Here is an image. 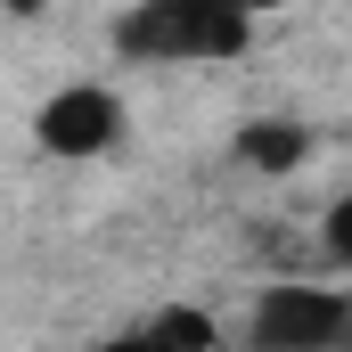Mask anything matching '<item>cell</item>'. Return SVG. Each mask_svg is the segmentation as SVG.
<instances>
[{"mask_svg":"<svg viewBox=\"0 0 352 352\" xmlns=\"http://www.w3.org/2000/svg\"><path fill=\"white\" fill-rule=\"evenodd\" d=\"M238 156H246L254 173H295V164L311 156V131H303V123H287V115H263V123H246V131H238Z\"/></svg>","mask_w":352,"mask_h":352,"instance_id":"cell-4","label":"cell"},{"mask_svg":"<svg viewBox=\"0 0 352 352\" xmlns=\"http://www.w3.org/2000/svg\"><path fill=\"white\" fill-rule=\"evenodd\" d=\"M246 8H254V16H270V8H303V0H246Z\"/></svg>","mask_w":352,"mask_h":352,"instance_id":"cell-7","label":"cell"},{"mask_svg":"<svg viewBox=\"0 0 352 352\" xmlns=\"http://www.w3.org/2000/svg\"><path fill=\"white\" fill-rule=\"evenodd\" d=\"M140 336H148V344H197V352H205V344H221V320H205V311H180V303H173V311H156Z\"/></svg>","mask_w":352,"mask_h":352,"instance_id":"cell-5","label":"cell"},{"mask_svg":"<svg viewBox=\"0 0 352 352\" xmlns=\"http://www.w3.org/2000/svg\"><path fill=\"white\" fill-rule=\"evenodd\" d=\"M0 8H33V0H0Z\"/></svg>","mask_w":352,"mask_h":352,"instance_id":"cell-8","label":"cell"},{"mask_svg":"<svg viewBox=\"0 0 352 352\" xmlns=\"http://www.w3.org/2000/svg\"><path fill=\"white\" fill-rule=\"evenodd\" d=\"M254 41L246 0H131L115 16V50L131 66H221Z\"/></svg>","mask_w":352,"mask_h":352,"instance_id":"cell-1","label":"cell"},{"mask_svg":"<svg viewBox=\"0 0 352 352\" xmlns=\"http://www.w3.org/2000/svg\"><path fill=\"white\" fill-rule=\"evenodd\" d=\"M320 254H328L336 270H352V188L328 205V221H320Z\"/></svg>","mask_w":352,"mask_h":352,"instance_id":"cell-6","label":"cell"},{"mask_svg":"<svg viewBox=\"0 0 352 352\" xmlns=\"http://www.w3.org/2000/svg\"><path fill=\"white\" fill-rule=\"evenodd\" d=\"M246 336L263 352H328L352 344V295L344 287H263L246 311Z\"/></svg>","mask_w":352,"mask_h":352,"instance_id":"cell-2","label":"cell"},{"mask_svg":"<svg viewBox=\"0 0 352 352\" xmlns=\"http://www.w3.org/2000/svg\"><path fill=\"white\" fill-rule=\"evenodd\" d=\"M33 140L50 156H107L123 140V98L107 82H58L33 107Z\"/></svg>","mask_w":352,"mask_h":352,"instance_id":"cell-3","label":"cell"}]
</instances>
